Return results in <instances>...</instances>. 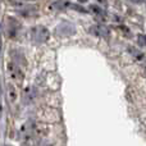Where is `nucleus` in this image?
Returning <instances> with one entry per match:
<instances>
[{"instance_id": "f03ea898", "label": "nucleus", "mask_w": 146, "mask_h": 146, "mask_svg": "<svg viewBox=\"0 0 146 146\" xmlns=\"http://www.w3.org/2000/svg\"><path fill=\"white\" fill-rule=\"evenodd\" d=\"M5 30H7V35L9 36L10 38H14L18 36V32H19V30H21V25H19V22H17V21L14 19V18L8 17Z\"/></svg>"}, {"instance_id": "39448f33", "label": "nucleus", "mask_w": 146, "mask_h": 146, "mask_svg": "<svg viewBox=\"0 0 146 146\" xmlns=\"http://www.w3.org/2000/svg\"><path fill=\"white\" fill-rule=\"evenodd\" d=\"M91 32L95 36H106L108 35V30L104 26H94V28H91Z\"/></svg>"}, {"instance_id": "423d86ee", "label": "nucleus", "mask_w": 146, "mask_h": 146, "mask_svg": "<svg viewBox=\"0 0 146 146\" xmlns=\"http://www.w3.org/2000/svg\"><path fill=\"white\" fill-rule=\"evenodd\" d=\"M90 10L94 13L95 15H98V17H105V12H104L103 9L100 8V5H91L90 7Z\"/></svg>"}, {"instance_id": "0eeeda50", "label": "nucleus", "mask_w": 146, "mask_h": 146, "mask_svg": "<svg viewBox=\"0 0 146 146\" xmlns=\"http://www.w3.org/2000/svg\"><path fill=\"white\" fill-rule=\"evenodd\" d=\"M137 41H139V44L141 46H146V37L144 35H139V40Z\"/></svg>"}, {"instance_id": "6e6552de", "label": "nucleus", "mask_w": 146, "mask_h": 146, "mask_svg": "<svg viewBox=\"0 0 146 146\" xmlns=\"http://www.w3.org/2000/svg\"><path fill=\"white\" fill-rule=\"evenodd\" d=\"M28 1H33V0H28Z\"/></svg>"}, {"instance_id": "20e7f679", "label": "nucleus", "mask_w": 146, "mask_h": 146, "mask_svg": "<svg viewBox=\"0 0 146 146\" xmlns=\"http://www.w3.org/2000/svg\"><path fill=\"white\" fill-rule=\"evenodd\" d=\"M7 96H8V100H9V103H14V101H17L18 99V92H17V88H15V86L13 85V83H9L7 87Z\"/></svg>"}, {"instance_id": "f257e3e1", "label": "nucleus", "mask_w": 146, "mask_h": 146, "mask_svg": "<svg viewBox=\"0 0 146 146\" xmlns=\"http://www.w3.org/2000/svg\"><path fill=\"white\" fill-rule=\"evenodd\" d=\"M31 36H32V40L37 44H44L49 40L50 37V32L45 26H36L31 30Z\"/></svg>"}, {"instance_id": "1a4fd4ad", "label": "nucleus", "mask_w": 146, "mask_h": 146, "mask_svg": "<svg viewBox=\"0 0 146 146\" xmlns=\"http://www.w3.org/2000/svg\"><path fill=\"white\" fill-rule=\"evenodd\" d=\"M7 146H10V145H7Z\"/></svg>"}, {"instance_id": "7ed1b4c3", "label": "nucleus", "mask_w": 146, "mask_h": 146, "mask_svg": "<svg viewBox=\"0 0 146 146\" xmlns=\"http://www.w3.org/2000/svg\"><path fill=\"white\" fill-rule=\"evenodd\" d=\"M8 73H9L10 78L13 80H17V81H21L23 77V73H22V69L14 63V62H10L8 63Z\"/></svg>"}]
</instances>
